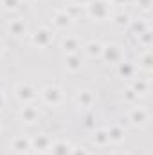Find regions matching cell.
<instances>
[{
	"label": "cell",
	"mask_w": 153,
	"mask_h": 155,
	"mask_svg": "<svg viewBox=\"0 0 153 155\" xmlns=\"http://www.w3.org/2000/svg\"><path fill=\"white\" fill-rule=\"evenodd\" d=\"M45 99H47L49 103H56V101L60 99V90H58L56 87L47 88V90H45Z\"/></svg>",
	"instance_id": "obj_1"
},
{
	"label": "cell",
	"mask_w": 153,
	"mask_h": 155,
	"mask_svg": "<svg viewBox=\"0 0 153 155\" xmlns=\"http://www.w3.org/2000/svg\"><path fill=\"white\" fill-rule=\"evenodd\" d=\"M132 121H133L135 124H141V123H144V121H146V112H144L142 108H139V110H133V114H132Z\"/></svg>",
	"instance_id": "obj_2"
},
{
	"label": "cell",
	"mask_w": 153,
	"mask_h": 155,
	"mask_svg": "<svg viewBox=\"0 0 153 155\" xmlns=\"http://www.w3.org/2000/svg\"><path fill=\"white\" fill-rule=\"evenodd\" d=\"M18 96H20V99H31L34 94H33V88H29V87H18Z\"/></svg>",
	"instance_id": "obj_3"
},
{
	"label": "cell",
	"mask_w": 153,
	"mask_h": 155,
	"mask_svg": "<svg viewBox=\"0 0 153 155\" xmlns=\"http://www.w3.org/2000/svg\"><path fill=\"white\" fill-rule=\"evenodd\" d=\"M108 139H112V141H121V139H122V132H121L119 128H112V130L108 132Z\"/></svg>",
	"instance_id": "obj_4"
},
{
	"label": "cell",
	"mask_w": 153,
	"mask_h": 155,
	"mask_svg": "<svg viewBox=\"0 0 153 155\" xmlns=\"http://www.w3.org/2000/svg\"><path fill=\"white\" fill-rule=\"evenodd\" d=\"M49 40V33L47 31H40V33H36V36H34V41L36 43H45Z\"/></svg>",
	"instance_id": "obj_5"
},
{
	"label": "cell",
	"mask_w": 153,
	"mask_h": 155,
	"mask_svg": "<svg viewBox=\"0 0 153 155\" xmlns=\"http://www.w3.org/2000/svg\"><path fill=\"white\" fill-rule=\"evenodd\" d=\"M11 31H13L15 35H20V33H24V31H25V25H24L22 22H15V24L11 25Z\"/></svg>",
	"instance_id": "obj_6"
},
{
	"label": "cell",
	"mask_w": 153,
	"mask_h": 155,
	"mask_svg": "<svg viewBox=\"0 0 153 155\" xmlns=\"http://www.w3.org/2000/svg\"><path fill=\"white\" fill-rule=\"evenodd\" d=\"M54 153L56 155H67L69 153V148H67L65 144H58V146L54 148Z\"/></svg>",
	"instance_id": "obj_7"
},
{
	"label": "cell",
	"mask_w": 153,
	"mask_h": 155,
	"mask_svg": "<svg viewBox=\"0 0 153 155\" xmlns=\"http://www.w3.org/2000/svg\"><path fill=\"white\" fill-rule=\"evenodd\" d=\"M88 52L90 54H99L101 52V45L99 43H90L88 45Z\"/></svg>",
	"instance_id": "obj_8"
},
{
	"label": "cell",
	"mask_w": 153,
	"mask_h": 155,
	"mask_svg": "<svg viewBox=\"0 0 153 155\" xmlns=\"http://www.w3.org/2000/svg\"><path fill=\"white\" fill-rule=\"evenodd\" d=\"M27 144H29V143H27L25 139H18V141L15 143V148H16V150H25Z\"/></svg>",
	"instance_id": "obj_9"
},
{
	"label": "cell",
	"mask_w": 153,
	"mask_h": 155,
	"mask_svg": "<svg viewBox=\"0 0 153 155\" xmlns=\"http://www.w3.org/2000/svg\"><path fill=\"white\" fill-rule=\"evenodd\" d=\"M63 47H65V49H67V51H74V49H76V41H74V40H65V41H63Z\"/></svg>",
	"instance_id": "obj_10"
},
{
	"label": "cell",
	"mask_w": 153,
	"mask_h": 155,
	"mask_svg": "<svg viewBox=\"0 0 153 155\" xmlns=\"http://www.w3.org/2000/svg\"><path fill=\"white\" fill-rule=\"evenodd\" d=\"M97 141H99L101 144L106 143V141H110V139H108V134H106V132H97Z\"/></svg>",
	"instance_id": "obj_11"
},
{
	"label": "cell",
	"mask_w": 153,
	"mask_h": 155,
	"mask_svg": "<svg viewBox=\"0 0 153 155\" xmlns=\"http://www.w3.org/2000/svg\"><path fill=\"white\" fill-rule=\"evenodd\" d=\"M58 24H60V25L69 24V16H65V15H58Z\"/></svg>",
	"instance_id": "obj_12"
},
{
	"label": "cell",
	"mask_w": 153,
	"mask_h": 155,
	"mask_svg": "<svg viewBox=\"0 0 153 155\" xmlns=\"http://www.w3.org/2000/svg\"><path fill=\"white\" fill-rule=\"evenodd\" d=\"M69 67H70V69H77V67H79V60H77V58H70V60H69Z\"/></svg>",
	"instance_id": "obj_13"
},
{
	"label": "cell",
	"mask_w": 153,
	"mask_h": 155,
	"mask_svg": "<svg viewBox=\"0 0 153 155\" xmlns=\"http://www.w3.org/2000/svg\"><path fill=\"white\" fill-rule=\"evenodd\" d=\"M110 49H112V52H110V51H106V58H108V60H110V58H115V56H117V51H115L117 47H110Z\"/></svg>",
	"instance_id": "obj_14"
},
{
	"label": "cell",
	"mask_w": 153,
	"mask_h": 155,
	"mask_svg": "<svg viewBox=\"0 0 153 155\" xmlns=\"http://www.w3.org/2000/svg\"><path fill=\"white\" fill-rule=\"evenodd\" d=\"M121 72H122V74H130V72H132V67H130V65H126V67L122 65V67H121Z\"/></svg>",
	"instance_id": "obj_15"
},
{
	"label": "cell",
	"mask_w": 153,
	"mask_h": 155,
	"mask_svg": "<svg viewBox=\"0 0 153 155\" xmlns=\"http://www.w3.org/2000/svg\"><path fill=\"white\" fill-rule=\"evenodd\" d=\"M25 114H27V119H29V121H31V119L34 117V112H33L31 108H27V110H25Z\"/></svg>",
	"instance_id": "obj_16"
},
{
	"label": "cell",
	"mask_w": 153,
	"mask_h": 155,
	"mask_svg": "<svg viewBox=\"0 0 153 155\" xmlns=\"http://www.w3.org/2000/svg\"><path fill=\"white\" fill-rule=\"evenodd\" d=\"M15 2H16V0H5V4H7L9 7H13V5H15Z\"/></svg>",
	"instance_id": "obj_17"
},
{
	"label": "cell",
	"mask_w": 153,
	"mask_h": 155,
	"mask_svg": "<svg viewBox=\"0 0 153 155\" xmlns=\"http://www.w3.org/2000/svg\"><path fill=\"white\" fill-rule=\"evenodd\" d=\"M0 105H2V96H0Z\"/></svg>",
	"instance_id": "obj_18"
}]
</instances>
